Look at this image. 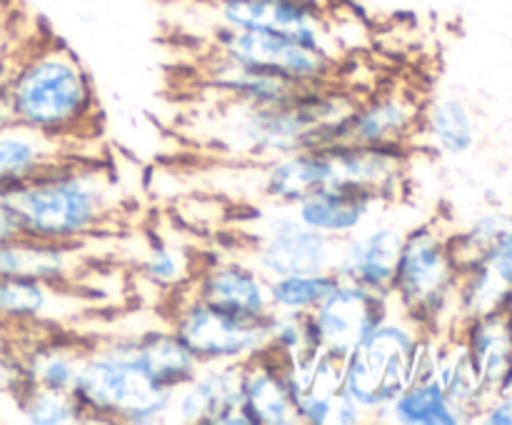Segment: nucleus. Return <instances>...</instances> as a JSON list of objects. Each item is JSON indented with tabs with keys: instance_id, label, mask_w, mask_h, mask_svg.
Instances as JSON below:
<instances>
[{
	"instance_id": "obj_39",
	"label": "nucleus",
	"mask_w": 512,
	"mask_h": 425,
	"mask_svg": "<svg viewBox=\"0 0 512 425\" xmlns=\"http://www.w3.org/2000/svg\"><path fill=\"white\" fill-rule=\"evenodd\" d=\"M13 123V115H10L8 95H5V75H0V128Z\"/></svg>"
},
{
	"instance_id": "obj_29",
	"label": "nucleus",
	"mask_w": 512,
	"mask_h": 425,
	"mask_svg": "<svg viewBox=\"0 0 512 425\" xmlns=\"http://www.w3.org/2000/svg\"><path fill=\"white\" fill-rule=\"evenodd\" d=\"M200 258L173 238H153L138 260V275L163 293L175 295L185 290L198 270Z\"/></svg>"
},
{
	"instance_id": "obj_27",
	"label": "nucleus",
	"mask_w": 512,
	"mask_h": 425,
	"mask_svg": "<svg viewBox=\"0 0 512 425\" xmlns=\"http://www.w3.org/2000/svg\"><path fill=\"white\" fill-rule=\"evenodd\" d=\"M125 338H128L130 353L138 360L140 368L163 388H180L200 368L198 358L190 353L180 335L170 328L168 320H163L160 325L125 330Z\"/></svg>"
},
{
	"instance_id": "obj_12",
	"label": "nucleus",
	"mask_w": 512,
	"mask_h": 425,
	"mask_svg": "<svg viewBox=\"0 0 512 425\" xmlns=\"http://www.w3.org/2000/svg\"><path fill=\"white\" fill-rule=\"evenodd\" d=\"M393 303L388 295L355 285L350 280H338L323 303L308 313L313 345L330 358L343 360L355 345L363 343L375 325L390 313Z\"/></svg>"
},
{
	"instance_id": "obj_30",
	"label": "nucleus",
	"mask_w": 512,
	"mask_h": 425,
	"mask_svg": "<svg viewBox=\"0 0 512 425\" xmlns=\"http://www.w3.org/2000/svg\"><path fill=\"white\" fill-rule=\"evenodd\" d=\"M10 413L28 425H83L88 423L73 390H48L38 385H20L8 400Z\"/></svg>"
},
{
	"instance_id": "obj_33",
	"label": "nucleus",
	"mask_w": 512,
	"mask_h": 425,
	"mask_svg": "<svg viewBox=\"0 0 512 425\" xmlns=\"http://www.w3.org/2000/svg\"><path fill=\"white\" fill-rule=\"evenodd\" d=\"M265 350L278 360H293L315 350L308 315L270 310L265 315Z\"/></svg>"
},
{
	"instance_id": "obj_9",
	"label": "nucleus",
	"mask_w": 512,
	"mask_h": 425,
	"mask_svg": "<svg viewBox=\"0 0 512 425\" xmlns=\"http://www.w3.org/2000/svg\"><path fill=\"white\" fill-rule=\"evenodd\" d=\"M165 320L198 363L240 365L265 353V318L225 310L188 288L170 295Z\"/></svg>"
},
{
	"instance_id": "obj_24",
	"label": "nucleus",
	"mask_w": 512,
	"mask_h": 425,
	"mask_svg": "<svg viewBox=\"0 0 512 425\" xmlns=\"http://www.w3.org/2000/svg\"><path fill=\"white\" fill-rule=\"evenodd\" d=\"M478 145V120L473 108L455 93H435L423 100L418 125V143L443 158H460Z\"/></svg>"
},
{
	"instance_id": "obj_1",
	"label": "nucleus",
	"mask_w": 512,
	"mask_h": 425,
	"mask_svg": "<svg viewBox=\"0 0 512 425\" xmlns=\"http://www.w3.org/2000/svg\"><path fill=\"white\" fill-rule=\"evenodd\" d=\"M15 125L70 143H95L100 100L83 60L53 35L28 38L5 73Z\"/></svg>"
},
{
	"instance_id": "obj_18",
	"label": "nucleus",
	"mask_w": 512,
	"mask_h": 425,
	"mask_svg": "<svg viewBox=\"0 0 512 425\" xmlns=\"http://www.w3.org/2000/svg\"><path fill=\"white\" fill-rule=\"evenodd\" d=\"M388 205L390 200L380 198L370 190L333 185V188H320L305 195L293 205V210L308 228L318 230L338 243V240L358 233L373 218H378Z\"/></svg>"
},
{
	"instance_id": "obj_26",
	"label": "nucleus",
	"mask_w": 512,
	"mask_h": 425,
	"mask_svg": "<svg viewBox=\"0 0 512 425\" xmlns=\"http://www.w3.org/2000/svg\"><path fill=\"white\" fill-rule=\"evenodd\" d=\"M85 245H60L10 235L0 240V278L35 275L50 283H73L85 270Z\"/></svg>"
},
{
	"instance_id": "obj_32",
	"label": "nucleus",
	"mask_w": 512,
	"mask_h": 425,
	"mask_svg": "<svg viewBox=\"0 0 512 425\" xmlns=\"http://www.w3.org/2000/svg\"><path fill=\"white\" fill-rule=\"evenodd\" d=\"M512 223V210H485L478 213L473 220L463 225V228H450V248H453L455 260H458L460 270L468 265L478 263L490 245L495 243L500 233Z\"/></svg>"
},
{
	"instance_id": "obj_40",
	"label": "nucleus",
	"mask_w": 512,
	"mask_h": 425,
	"mask_svg": "<svg viewBox=\"0 0 512 425\" xmlns=\"http://www.w3.org/2000/svg\"><path fill=\"white\" fill-rule=\"evenodd\" d=\"M305 3H313V5H318V8L330 10V8H335V5L345 3V0H305Z\"/></svg>"
},
{
	"instance_id": "obj_28",
	"label": "nucleus",
	"mask_w": 512,
	"mask_h": 425,
	"mask_svg": "<svg viewBox=\"0 0 512 425\" xmlns=\"http://www.w3.org/2000/svg\"><path fill=\"white\" fill-rule=\"evenodd\" d=\"M428 355V353H425ZM383 423L395 425H463L465 418L450 395L445 393L443 383L435 378L433 370L423 360L420 373L410 380L408 388L393 400L385 413Z\"/></svg>"
},
{
	"instance_id": "obj_35",
	"label": "nucleus",
	"mask_w": 512,
	"mask_h": 425,
	"mask_svg": "<svg viewBox=\"0 0 512 425\" xmlns=\"http://www.w3.org/2000/svg\"><path fill=\"white\" fill-rule=\"evenodd\" d=\"M23 43L25 40L15 38V20L10 18L8 5H5V0H0V75L8 73L10 63H13L15 53Z\"/></svg>"
},
{
	"instance_id": "obj_6",
	"label": "nucleus",
	"mask_w": 512,
	"mask_h": 425,
	"mask_svg": "<svg viewBox=\"0 0 512 425\" xmlns=\"http://www.w3.org/2000/svg\"><path fill=\"white\" fill-rule=\"evenodd\" d=\"M433 335L413 318L390 308L373 333L343 358V395L363 408L370 423H383L393 400L423 368Z\"/></svg>"
},
{
	"instance_id": "obj_31",
	"label": "nucleus",
	"mask_w": 512,
	"mask_h": 425,
	"mask_svg": "<svg viewBox=\"0 0 512 425\" xmlns=\"http://www.w3.org/2000/svg\"><path fill=\"white\" fill-rule=\"evenodd\" d=\"M335 270H315V273H290L270 278V308L280 313H303L318 308L325 295L338 285Z\"/></svg>"
},
{
	"instance_id": "obj_36",
	"label": "nucleus",
	"mask_w": 512,
	"mask_h": 425,
	"mask_svg": "<svg viewBox=\"0 0 512 425\" xmlns=\"http://www.w3.org/2000/svg\"><path fill=\"white\" fill-rule=\"evenodd\" d=\"M473 423L485 425H512V393H495L480 405Z\"/></svg>"
},
{
	"instance_id": "obj_14",
	"label": "nucleus",
	"mask_w": 512,
	"mask_h": 425,
	"mask_svg": "<svg viewBox=\"0 0 512 425\" xmlns=\"http://www.w3.org/2000/svg\"><path fill=\"white\" fill-rule=\"evenodd\" d=\"M423 100L405 88H388L355 100L343 125L340 143L365 148H395L413 153Z\"/></svg>"
},
{
	"instance_id": "obj_43",
	"label": "nucleus",
	"mask_w": 512,
	"mask_h": 425,
	"mask_svg": "<svg viewBox=\"0 0 512 425\" xmlns=\"http://www.w3.org/2000/svg\"><path fill=\"white\" fill-rule=\"evenodd\" d=\"M348 3H358V0H348Z\"/></svg>"
},
{
	"instance_id": "obj_25",
	"label": "nucleus",
	"mask_w": 512,
	"mask_h": 425,
	"mask_svg": "<svg viewBox=\"0 0 512 425\" xmlns=\"http://www.w3.org/2000/svg\"><path fill=\"white\" fill-rule=\"evenodd\" d=\"M90 145L48 138L15 123L5 125L0 128V188L23 183L73 155H85L83 150Z\"/></svg>"
},
{
	"instance_id": "obj_19",
	"label": "nucleus",
	"mask_w": 512,
	"mask_h": 425,
	"mask_svg": "<svg viewBox=\"0 0 512 425\" xmlns=\"http://www.w3.org/2000/svg\"><path fill=\"white\" fill-rule=\"evenodd\" d=\"M283 370L293 395L295 423L333 425L335 405L343 395V360L310 350L300 358L283 360Z\"/></svg>"
},
{
	"instance_id": "obj_17",
	"label": "nucleus",
	"mask_w": 512,
	"mask_h": 425,
	"mask_svg": "<svg viewBox=\"0 0 512 425\" xmlns=\"http://www.w3.org/2000/svg\"><path fill=\"white\" fill-rule=\"evenodd\" d=\"M90 335L75 330H38L15 340L23 383L48 390H73Z\"/></svg>"
},
{
	"instance_id": "obj_38",
	"label": "nucleus",
	"mask_w": 512,
	"mask_h": 425,
	"mask_svg": "<svg viewBox=\"0 0 512 425\" xmlns=\"http://www.w3.org/2000/svg\"><path fill=\"white\" fill-rule=\"evenodd\" d=\"M10 235H15V230H13V223H10V215H8V205H5L3 188H0V240L10 238Z\"/></svg>"
},
{
	"instance_id": "obj_41",
	"label": "nucleus",
	"mask_w": 512,
	"mask_h": 425,
	"mask_svg": "<svg viewBox=\"0 0 512 425\" xmlns=\"http://www.w3.org/2000/svg\"><path fill=\"white\" fill-rule=\"evenodd\" d=\"M503 313L508 315V320L512 323V290H510L508 298H505V303H503Z\"/></svg>"
},
{
	"instance_id": "obj_15",
	"label": "nucleus",
	"mask_w": 512,
	"mask_h": 425,
	"mask_svg": "<svg viewBox=\"0 0 512 425\" xmlns=\"http://www.w3.org/2000/svg\"><path fill=\"white\" fill-rule=\"evenodd\" d=\"M188 290L200 298L248 318L270 313V278L260 273L238 250L203 255Z\"/></svg>"
},
{
	"instance_id": "obj_42",
	"label": "nucleus",
	"mask_w": 512,
	"mask_h": 425,
	"mask_svg": "<svg viewBox=\"0 0 512 425\" xmlns=\"http://www.w3.org/2000/svg\"><path fill=\"white\" fill-rule=\"evenodd\" d=\"M505 393H512V370H510V378H508V383H505ZM503 390H500V393H503Z\"/></svg>"
},
{
	"instance_id": "obj_20",
	"label": "nucleus",
	"mask_w": 512,
	"mask_h": 425,
	"mask_svg": "<svg viewBox=\"0 0 512 425\" xmlns=\"http://www.w3.org/2000/svg\"><path fill=\"white\" fill-rule=\"evenodd\" d=\"M203 88L215 95V103L265 108V105L288 103L295 95L303 93L305 85H298L280 73H270V70L205 58Z\"/></svg>"
},
{
	"instance_id": "obj_21",
	"label": "nucleus",
	"mask_w": 512,
	"mask_h": 425,
	"mask_svg": "<svg viewBox=\"0 0 512 425\" xmlns=\"http://www.w3.org/2000/svg\"><path fill=\"white\" fill-rule=\"evenodd\" d=\"M240 413L245 425H295L283 360L268 350L240 363Z\"/></svg>"
},
{
	"instance_id": "obj_5",
	"label": "nucleus",
	"mask_w": 512,
	"mask_h": 425,
	"mask_svg": "<svg viewBox=\"0 0 512 425\" xmlns=\"http://www.w3.org/2000/svg\"><path fill=\"white\" fill-rule=\"evenodd\" d=\"M460 265L450 248V225L440 218H418L408 228L395 263L390 303L413 318L425 333L455 335Z\"/></svg>"
},
{
	"instance_id": "obj_3",
	"label": "nucleus",
	"mask_w": 512,
	"mask_h": 425,
	"mask_svg": "<svg viewBox=\"0 0 512 425\" xmlns=\"http://www.w3.org/2000/svg\"><path fill=\"white\" fill-rule=\"evenodd\" d=\"M358 93L340 83L313 85L293 100L265 108L218 103L208 138L238 163H268L298 150L340 143Z\"/></svg>"
},
{
	"instance_id": "obj_22",
	"label": "nucleus",
	"mask_w": 512,
	"mask_h": 425,
	"mask_svg": "<svg viewBox=\"0 0 512 425\" xmlns=\"http://www.w3.org/2000/svg\"><path fill=\"white\" fill-rule=\"evenodd\" d=\"M458 340L473 365L485 395H495L505 388L512 370V323L503 310L475 315L460 323Z\"/></svg>"
},
{
	"instance_id": "obj_7",
	"label": "nucleus",
	"mask_w": 512,
	"mask_h": 425,
	"mask_svg": "<svg viewBox=\"0 0 512 425\" xmlns=\"http://www.w3.org/2000/svg\"><path fill=\"white\" fill-rule=\"evenodd\" d=\"M203 43L208 58L280 73L305 88L338 83L340 55L328 35L215 28L203 35Z\"/></svg>"
},
{
	"instance_id": "obj_8",
	"label": "nucleus",
	"mask_w": 512,
	"mask_h": 425,
	"mask_svg": "<svg viewBox=\"0 0 512 425\" xmlns=\"http://www.w3.org/2000/svg\"><path fill=\"white\" fill-rule=\"evenodd\" d=\"M235 250L268 278L333 270L335 240L308 228L293 205L263 203L235 233Z\"/></svg>"
},
{
	"instance_id": "obj_16",
	"label": "nucleus",
	"mask_w": 512,
	"mask_h": 425,
	"mask_svg": "<svg viewBox=\"0 0 512 425\" xmlns=\"http://www.w3.org/2000/svg\"><path fill=\"white\" fill-rule=\"evenodd\" d=\"M170 423L245 425L240 413V365L200 363L193 378L173 390Z\"/></svg>"
},
{
	"instance_id": "obj_23",
	"label": "nucleus",
	"mask_w": 512,
	"mask_h": 425,
	"mask_svg": "<svg viewBox=\"0 0 512 425\" xmlns=\"http://www.w3.org/2000/svg\"><path fill=\"white\" fill-rule=\"evenodd\" d=\"M512 290V223L495 238L478 263L460 270L458 313L460 323L475 315L503 310Z\"/></svg>"
},
{
	"instance_id": "obj_34",
	"label": "nucleus",
	"mask_w": 512,
	"mask_h": 425,
	"mask_svg": "<svg viewBox=\"0 0 512 425\" xmlns=\"http://www.w3.org/2000/svg\"><path fill=\"white\" fill-rule=\"evenodd\" d=\"M23 385V370H20L18 348L15 340L8 338V330L0 328V400L8 403Z\"/></svg>"
},
{
	"instance_id": "obj_10",
	"label": "nucleus",
	"mask_w": 512,
	"mask_h": 425,
	"mask_svg": "<svg viewBox=\"0 0 512 425\" xmlns=\"http://www.w3.org/2000/svg\"><path fill=\"white\" fill-rule=\"evenodd\" d=\"M93 303L73 283H50L35 275L0 278V328L8 333L75 330Z\"/></svg>"
},
{
	"instance_id": "obj_13",
	"label": "nucleus",
	"mask_w": 512,
	"mask_h": 425,
	"mask_svg": "<svg viewBox=\"0 0 512 425\" xmlns=\"http://www.w3.org/2000/svg\"><path fill=\"white\" fill-rule=\"evenodd\" d=\"M203 23V35L215 28L278 30L298 35H328V10L305 0H183Z\"/></svg>"
},
{
	"instance_id": "obj_4",
	"label": "nucleus",
	"mask_w": 512,
	"mask_h": 425,
	"mask_svg": "<svg viewBox=\"0 0 512 425\" xmlns=\"http://www.w3.org/2000/svg\"><path fill=\"white\" fill-rule=\"evenodd\" d=\"M73 395L78 398L88 423H170L173 390L155 383L140 368V363L130 353L125 333L90 335Z\"/></svg>"
},
{
	"instance_id": "obj_37",
	"label": "nucleus",
	"mask_w": 512,
	"mask_h": 425,
	"mask_svg": "<svg viewBox=\"0 0 512 425\" xmlns=\"http://www.w3.org/2000/svg\"><path fill=\"white\" fill-rule=\"evenodd\" d=\"M363 423H370L368 415L363 413V408H360L358 403H353L348 395H340L338 405H335L333 425H363Z\"/></svg>"
},
{
	"instance_id": "obj_11",
	"label": "nucleus",
	"mask_w": 512,
	"mask_h": 425,
	"mask_svg": "<svg viewBox=\"0 0 512 425\" xmlns=\"http://www.w3.org/2000/svg\"><path fill=\"white\" fill-rule=\"evenodd\" d=\"M403 200L390 203L378 218L370 220L358 233L335 243L333 270L340 280H350L355 285L388 295L393 285L395 263L403 248L405 233L418 218H405L400 213Z\"/></svg>"
},
{
	"instance_id": "obj_2",
	"label": "nucleus",
	"mask_w": 512,
	"mask_h": 425,
	"mask_svg": "<svg viewBox=\"0 0 512 425\" xmlns=\"http://www.w3.org/2000/svg\"><path fill=\"white\" fill-rule=\"evenodd\" d=\"M15 235L60 245H85L120 208L113 170L93 153L73 155L33 178L3 188Z\"/></svg>"
}]
</instances>
